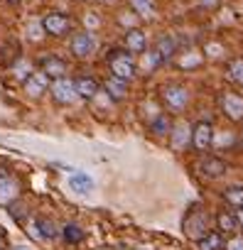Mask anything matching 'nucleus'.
I'll use <instances>...</instances> for the list:
<instances>
[{
    "label": "nucleus",
    "mask_w": 243,
    "mask_h": 250,
    "mask_svg": "<svg viewBox=\"0 0 243 250\" xmlns=\"http://www.w3.org/2000/svg\"><path fill=\"white\" fill-rule=\"evenodd\" d=\"M209 223H211V216H209L206 206H201V204H192L189 211H187V216H184L182 228H184V233H187L192 240H199L201 235L209 233Z\"/></svg>",
    "instance_id": "f257e3e1"
},
{
    "label": "nucleus",
    "mask_w": 243,
    "mask_h": 250,
    "mask_svg": "<svg viewBox=\"0 0 243 250\" xmlns=\"http://www.w3.org/2000/svg\"><path fill=\"white\" fill-rule=\"evenodd\" d=\"M108 69H110V76L123 79V81H131L135 76V62L126 49H113L108 54Z\"/></svg>",
    "instance_id": "f03ea898"
},
{
    "label": "nucleus",
    "mask_w": 243,
    "mask_h": 250,
    "mask_svg": "<svg viewBox=\"0 0 243 250\" xmlns=\"http://www.w3.org/2000/svg\"><path fill=\"white\" fill-rule=\"evenodd\" d=\"M49 91H52L54 101H57V103H62V105H71V103L79 98L74 81H71V79H66V76H62V79H54V81L49 83Z\"/></svg>",
    "instance_id": "7ed1b4c3"
},
{
    "label": "nucleus",
    "mask_w": 243,
    "mask_h": 250,
    "mask_svg": "<svg viewBox=\"0 0 243 250\" xmlns=\"http://www.w3.org/2000/svg\"><path fill=\"white\" fill-rule=\"evenodd\" d=\"M192 145L197 152H206L214 145V125L209 120H199L192 128Z\"/></svg>",
    "instance_id": "20e7f679"
},
{
    "label": "nucleus",
    "mask_w": 243,
    "mask_h": 250,
    "mask_svg": "<svg viewBox=\"0 0 243 250\" xmlns=\"http://www.w3.org/2000/svg\"><path fill=\"white\" fill-rule=\"evenodd\" d=\"M162 101H165V105L170 108V110H182L187 103H189V93H187V88L184 86H179V83H167V86H162Z\"/></svg>",
    "instance_id": "39448f33"
},
{
    "label": "nucleus",
    "mask_w": 243,
    "mask_h": 250,
    "mask_svg": "<svg viewBox=\"0 0 243 250\" xmlns=\"http://www.w3.org/2000/svg\"><path fill=\"white\" fill-rule=\"evenodd\" d=\"M96 47H98V42H96V37H93L88 30L76 32V35L71 37V54L79 57V59H88V57L96 52Z\"/></svg>",
    "instance_id": "423d86ee"
},
{
    "label": "nucleus",
    "mask_w": 243,
    "mask_h": 250,
    "mask_svg": "<svg viewBox=\"0 0 243 250\" xmlns=\"http://www.w3.org/2000/svg\"><path fill=\"white\" fill-rule=\"evenodd\" d=\"M69 27H71V20H69V15H64V13H47V15L42 18V30H44L47 35H52V37L66 35Z\"/></svg>",
    "instance_id": "0eeeda50"
},
{
    "label": "nucleus",
    "mask_w": 243,
    "mask_h": 250,
    "mask_svg": "<svg viewBox=\"0 0 243 250\" xmlns=\"http://www.w3.org/2000/svg\"><path fill=\"white\" fill-rule=\"evenodd\" d=\"M40 71L47 74L49 79H62V76H66V62L54 57V54H49V57H44L40 62Z\"/></svg>",
    "instance_id": "6e6552de"
},
{
    "label": "nucleus",
    "mask_w": 243,
    "mask_h": 250,
    "mask_svg": "<svg viewBox=\"0 0 243 250\" xmlns=\"http://www.w3.org/2000/svg\"><path fill=\"white\" fill-rule=\"evenodd\" d=\"M199 172L206 177V179H216V177H223L226 174V162L214 157V155H206L201 162H199Z\"/></svg>",
    "instance_id": "1a4fd4ad"
},
{
    "label": "nucleus",
    "mask_w": 243,
    "mask_h": 250,
    "mask_svg": "<svg viewBox=\"0 0 243 250\" xmlns=\"http://www.w3.org/2000/svg\"><path fill=\"white\" fill-rule=\"evenodd\" d=\"M221 108L231 120H243V98L236 93H223L221 96Z\"/></svg>",
    "instance_id": "9d476101"
},
{
    "label": "nucleus",
    "mask_w": 243,
    "mask_h": 250,
    "mask_svg": "<svg viewBox=\"0 0 243 250\" xmlns=\"http://www.w3.org/2000/svg\"><path fill=\"white\" fill-rule=\"evenodd\" d=\"M170 133H172V147L175 150H187L192 145V125L177 123Z\"/></svg>",
    "instance_id": "9b49d317"
},
{
    "label": "nucleus",
    "mask_w": 243,
    "mask_h": 250,
    "mask_svg": "<svg viewBox=\"0 0 243 250\" xmlns=\"http://www.w3.org/2000/svg\"><path fill=\"white\" fill-rule=\"evenodd\" d=\"M126 52H131V54L148 52V37H145L143 30H128L126 32Z\"/></svg>",
    "instance_id": "f8f14e48"
},
{
    "label": "nucleus",
    "mask_w": 243,
    "mask_h": 250,
    "mask_svg": "<svg viewBox=\"0 0 243 250\" xmlns=\"http://www.w3.org/2000/svg\"><path fill=\"white\" fill-rule=\"evenodd\" d=\"M47 86H49V76L47 74H42V71H35V74H30L27 79H25V93H30V96H42L44 91H47Z\"/></svg>",
    "instance_id": "ddd939ff"
},
{
    "label": "nucleus",
    "mask_w": 243,
    "mask_h": 250,
    "mask_svg": "<svg viewBox=\"0 0 243 250\" xmlns=\"http://www.w3.org/2000/svg\"><path fill=\"white\" fill-rule=\"evenodd\" d=\"M32 235L40 240H52L57 238V226L49 218H35L32 221Z\"/></svg>",
    "instance_id": "4468645a"
},
{
    "label": "nucleus",
    "mask_w": 243,
    "mask_h": 250,
    "mask_svg": "<svg viewBox=\"0 0 243 250\" xmlns=\"http://www.w3.org/2000/svg\"><path fill=\"white\" fill-rule=\"evenodd\" d=\"M103 88H106V93H108L113 101H123V98L128 96V81H123V79H115V76L106 79Z\"/></svg>",
    "instance_id": "2eb2a0df"
},
{
    "label": "nucleus",
    "mask_w": 243,
    "mask_h": 250,
    "mask_svg": "<svg viewBox=\"0 0 243 250\" xmlns=\"http://www.w3.org/2000/svg\"><path fill=\"white\" fill-rule=\"evenodd\" d=\"M153 52L157 54L160 64H162V62H170V59H172V54H175V40H172L170 35L157 37V42H155V49H153Z\"/></svg>",
    "instance_id": "dca6fc26"
},
{
    "label": "nucleus",
    "mask_w": 243,
    "mask_h": 250,
    "mask_svg": "<svg viewBox=\"0 0 243 250\" xmlns=\"http://www.w3.org/2000/svg\"><path fill=\"white\" fill-rule=\"evenodd\" d=\"M197 250H223V235L221 230H209L197 240Z\"/></svg>",
    "instance_id": "f3484780"
},
{
    "label": "nucleus",
    "mask_w": 243,
    "mask_h": 250,
    "mask_svg": "<svg viewBox=\"0 0 243 250\" xmlns=\"http://www.w3.org/2000/svg\"><path fill=\"white\" fill-rule=\"evenodd\" d=\"M74 86H76L79 98H93V96L98 93V81L91 79V76H79V79L74 81Z\"/></svg>",
    "instance_id": "a211bd4d"
},
{
    "label": "nucleus",
    "mask_w": 243,
    "mask_h": 250,
    "mask_svg": "<svg viewBox=\"0 0 243 250\" xmlns=\"http://www.w3.org/2000/svg\"><path fill=\"white\" fill-rule=\"evenodd\" d=\"M20 59V44L18 42H5L0 47V64L3 66H13Z\"/></svg>",
    "instance_id": "6ab92c4d"
},
{
    "label": "nucleus",
    "mask_w": 243,
    "mask_h": 250,
    "mask_svg": "<svg viewBox=\"0 0 243 250\" xmlns=\"http://www.w3.org/2000/svg\"><path fill=\"white\" fill-rule=\"evenodd\" d=\"M69 187H71L74 191H79V194H88V191L93 189V179H91L88 174H84V172H74V174L69 177Z\"/></svg>",
    "instance_id": "aec40b11"
},
{
    "label": "nucleus",
    "mask_w": 243,
    "mask_h": 250,
    "mask_svg": "<svg viewBox=\"0 0 243 250\" xmlns=\"http://www.w3.org/2000/svg\"><path fill=\"white\" fill-rule=\"evenodd\" d=\"M18 199V184L5 177V179H0V204H10Z\"/></svg>",
    "instance_id": "412c9836"
},
{
    "label": "nucleus",
    "mask_w": 243,
    "mask_h": 250,
    "mask_svg": "<svg viewBox=\"0 0 243 250\" xmlns=\"http://www.w3.org/2000/svg\"><path fill=\"white\" fill-rule=\"evenodd\" d=\"M216 226H219V230H223V233H233V230L238 228L236 213H233V211H221V213L216 216Z\"/></svg>",
    "instance_id": "4be33fe9"
},
{
    "label": "nucleus",
    "mask_w": 243,
    "mask_h": 250,
    "mask_svg": "<svg viewBox=\"0 0 243 250\" xmlns=\"http://www.w3.org/2000/svg\"><path fill=\"white\" fill-rule=\"evenodd\" d=\"M62 238H64V243H69V245H79V243L84 240V230H81V226H76V223H66V226L62 228Z\"/></svg>",
    "instance_id": "5701e85b"
},
{
    "label": "nucleus",
    "mask_w": 243,
    "mask_h": 250,
    "mask_svg": "<svg viewBox=\"0 0 243 250\" xmlns=\"http://www.w3.org/2000/svg\"><path fill=\"white\" fill-rule=\"evenodd\" d=\"M223 201L231 206V208H243V187H228L223 189Z\"/></svg>",
    "instance_id": "b1692460"
},
{
    "label": "nucleus",
    "mask_w": 243,
    "mask_h": 250,
    "mask_svg": "<svg viewBox=\"0 0 243 250\" xmlns=\"http://www.w3.org/2000/svg\"><path fill=\"white\" fill-rule=\"evenodd\" d=\"M150 130H153L155 135H167V133L172 130V120H170L165 113H157V115L153 118V123H150Z\"/></svg>",
    "instance_id": "393cba45"
},
{
    "label": "nucleus",
    "mask_w": 243,
    "mask_h": 250,
    "mask_svg": "<svg viewBox=\"0 0 243 250\" xmlns=\"http://www.w3.org/2000/svg\"><path fill=\"white\" fill-rule=\"evenodd\" d=\"M131 5H133V10L140 18H150L155 13V3H153V0H131Z\"/></svg>",
    "instance_id": "a878e982"
},
{
    "label": "nucleus",
    "mask_w": 243,
    "mask_h": 250,
    "mask_svg": "<svg viewBox=\"0 0 243 250\" xmlns=\"http://www.w3.org/2000/svg\"><path fill=\"white\" fill-rule=\"evenodd\" d=\"M228 74H231V79H233L236 83H241V86H243V59L231 62V64H228Z\"/></svg>",
    "instance_id": "bb28decb"
},
{
    "label": "nucleus",
    "mask_w": 243,
    "mask_h": 250,
    "mask_svg": "<svg viewBox=\"0 0 243 250\" xmlns=\"http://www.w3.org/2000/svg\"><path fill=\"white\" fill-rule=\"evenodd\" d=\"M223 250H243V235H233L223 243Z\"/></svg>",
    "instance_id": "cd10ccee"
},
{
    "label": "nucleus",
    "mask_w": 243,
    "mask_h": 250,
    "mask_svg": "<svg viewBox=\"0 0 243 250\" xmlns=\"http://www.w3.org/2000/svg\"><path fill=\"white\" fill-rule=\"evenodd\" d=\"M236 221H238V226H243V208H238V213H236Z\"/></svg>",
    "instance_id": "c85d7f7f"
},
{
    "label": "nucleus",
    "mask_w": 243,
    "mask_h": 250,
    "mask_svg": "<svg viewBox=\"0 0 243 250\" xmlns=\"http://www.w3.org/2000/svg\"><path fill=\"white\" fill-rule=\"evenodd\" d=\"M201 3H204V5H214V3H216V0H201Z\"/></svg>",
    "instance_id": "c756f323"
},
{
    "label": "nucleus",
    "mask_w": 243,
    "mask_h": 250,
    "mask_svg": "<svg viewBox=\"0 0 243 250\" xmlns=\"http://www.w3.org/2000/svg\"><path fill=\"white\" fill-rule=\"evenodd\" d=\"M5 3H10V5H18V3H20V0H5Z\"/></svg>",
    "instance_id": "7c9ffc66"
},
{
    "label": "nucleus",
    "mask_w": 243,
    "mask_h": 250,
    "mask_svg": "<svg viewBox=\"0 0 243 250\" xmlns=\"http://www.w3.org/2000/svg\"><path fill=\"white\" fill-rule=\"evenodd\" d=\"M101 3H113V0H101Z\"/></svg>",
    "instance_id": "2f4dec72"
},
{
    "label": "nucleus",
    "mask_w": 243,
    "mask_h": 250,
    "mask_svg": "<svg viewBox=\"0 0 243 250\" xmlns=\"http://www.w3.org/2000/svg\"><path fill=\"white\" fill-rule=\"evenodd\" d=\"M15 250H27V248H22V245H20V248H15Z\"/></svg>",
    "instance_id": "473e14b6"
},
{
    "label": "nucleus",
    "mask_w": 243,
    "mask_h": 250,
    "mask_svg": "<svg viewBox=\"0 0 243 250\" xmlns=\"http://www.w3.org/2000/svg\"><path fill=\"white\" fill-rule=\"evenodd\" d=\"M0 245H3V238H0Z\"/></svg>",
    "instance_id": "72a5a7b5"
},
{
    "label": "nucleus",
    "mask_w": 243,
    "mask_h": 250,
    "mask_svg": "<svg viewBox=\"0 0 243 250\" xmlns=\"http://www.w3.org/2000/svg\"><path fill=\"white\" fill-rule=\"evenodd\" d=\"M0 250H3V248H0Z\"/></svg>",
    "instance_id": "f704fd0d"
}]
</instances>
